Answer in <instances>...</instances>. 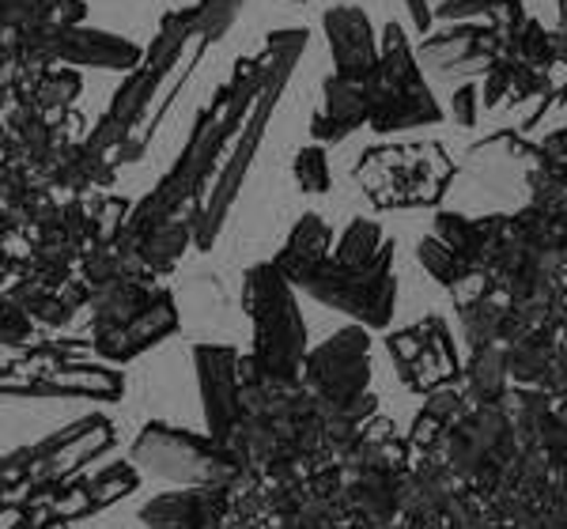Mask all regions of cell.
<instances>
[{"instance_id":"6da1fadb","label":"cell","mask_w":567,"mask_h":529,"mask_svg":"<svg viewBox=\"0 0 567 529\" xmlns=\"http://www.w3.org/2000/svg\"><path fill=\"white\" fill-rule=\"evenodd\" d=\"M265 84V61L258 58H239L235 61V72L227 84L216 87V95L208 98L197 111L194 125H189V136L182 144L178 159L171 163V170L159 178V186L152 189L148 197L130 212L125 220V235H144L152 227H159L163 220H175V216L197 212L200 200L208 194V181H213L219 155H224L227 144L235 141V133L243 129L246 114H250L254 98Z\"/></svg>"},{"instance_id":"7a4b0ae2","label":"cell","mask_w":567,"mask_h":529,"mask_svg":"<svg viewBox=\"0 0 567 529\" xmlns=\"http://www.w3.org/2000/svg\"><path fill=\"white\" fill-rule=\"evenodd\" d=\"M307 50V31L303 27H288V31H272L265 39V50H261V61H265V84L254 98L250 114H246L243 129L235 133L231 141V152L227 159L216 167L213 181H208V194L200 200L197 208V224H194V246L197 250H213L219 231L227 224V212L235 208V200L243 194V181L250 178V167L261 152V141L269 133V122H272V111L284 98V87H288L291 72H296L299 58Z\"/></svg>"},{"instance_id":"3957f363","label":"cell","mask_w":567,"mask_h":529,"mask_svg":"<svg viewBox=\"0 0 567 529\" xmlns=\"http://www.w3.org/2000/svg\"><path fill=\"white\" fill-rule=\"evenodd\" d=\"M189 39H194V8H175V12L163 15L159 31H155V39L144 45L136 69L125 72L122 87H117L114 98H110L103 122H99L84 141V152L106 159L125 136L141 129L144 117H148V111L155 106V91L175 76V69L182 65V58H186Z\"/></svg>"},{"instance_id":"277c9868","label":"cell","mask_w":567,"mask_h":529,"mask_svg":"<svg viewBox=\"0 0 567 529\" xmlns=\"http://www.w3.org/2000/svg\"><path fill=\"white\" fill-rule=\"evenodd\" d=\"M243 310L254 322L250 363L269 378L296 382L307 360V325L296 303V288L272 261L246 269Z\"/></svg>"},{"instance_id":"5b68a950","label":"cell","mask_w":567,"mask_h":529,"mask_svg":"<svg viewBox=\"0 0 567 529\" xmlns=\"http://www.w3.org/2000/svg\"><path fill=\"white\" fill-rule=\"evenodd\" d=\"M363 91H368V125L374 133H401L443 122V106L435 103L401 23H390L382 31L379 65L363 80Z\"/></svg>"},{"instance_id":"8992f818","label":"cell","mask_w":567,"mask_h":529,"mask_svg":"<svg viewBox=\"0 0 567 529\" xmlns=\"http://www.w3.org/2000/svg\"><path fill=\"white\" fill-rule=\"evenodd\" d=\"M291 288H303L322 307L355 318L363 330H386L393 318V303H398L393 242H386L363 264H344L333 253H326L322 261H315L299 277H291Z\"/></svg>"},{"instance_id":"52a82bcc","label":"cell","mask_w":567,"mask_h":529,"mask_svg":"<svg viewBox=\"0 0 567 529\" xmlns=\"http://www.w3.org/2000/svg\"><path fill=\"white\" fill-rule=\"evenodd\" d=\"M355 178L379 208H427L451 186L454 159L443 144H382L363 152Z\"/></svg>"},{"instance_id":"ba28073f","label":"cell","mask_w":567,"mask_h":529,"mask_svg":"<svg viewBox=\"0 0 567 529\" xmlns=\"http://www.w3.org/2000/svg\"><path fill=\"white\" fill-rule=\"evenodd\" d=\"M307 394H315V405L329 416V424L355 427L374 408L371 386V336L363 325L333 333L326 344L307 352L303 360Z\"/></svg>"},{"instance_id":"9c48e42d","label":"cell","mask_w":567,"mask_h":529,"mask_svg":"<svg viewBox=\"0 0 567 529\" xmlns=\"http://www.w3.org/2000/svg\"><path fill=\"white\" fill-rule=\"evenodd\" d=\"M133 461L136 469L155 473V477L178 480V485H197V488H216L231 485L239 465L219 450V443L208 435H189L167 424H148L141 432V439L133 443Z\"/></svg>"},{"instance_id":"30bf717a","label":"cell","mask_w":567,"mask_h":529,"mask_svg":"<svg viewBox=\"0 0 567 529\" xmlns=\"http://www.w3.org/2000/svg\"><path fill=\"white\" fill-rule=\"evenodd\" d=\"M390 352L398 360L401 382L420 394L458 375V355H454V341L443 318H424L413 330L390 333Z\"/></svg>"},{"instance_id":"8fae6325","label":"cell","mask_w":567,"mask_h":529,"mask_svg":"<svg viewBox=\"0 0 567 529\" xmlns=\"http://www.w3.org/2000/svg\"><path fill=\"white\" fill-rule=\"evenodd\" d=\"M197 386L200 401H205V424L208 435L227 446L243 419V397H239V352L227 344H197Z\"/></svg>"},{"instance_id":"7c38bea8","label":"cell","mask_w":567,"mask_h":529,"mask_svg":"<svg viewBox=\"0 0 567 529\" xmlns=\"http://www.w3.org/2000/svg\"><path fill=\"white\" fill-rule=\"evenodd\" d=\"M39 58L45 61H65V65H87V69H106V72H130L141 61V45L122 39L110 31H91V27H50L39 31L34 42Z\"/></svg>"},{"instance_id":"4fadbf2b","label":"cell","mask_w":567,"mask_h":529,"mask_svg":"<svg viewBox=\"0 0 567 529\" xmlns=\"http://www.w3.org/2000/svg\"><path fill=\"white\" fill-rule=\"evenodd\" d=\"M110 443H114V424L106 416H84L45 435L42 443L27 446V473L34 480H61L87 465L99 450H106Z\"/></svg>"},{"instance_id":"5bb4252c","label":"cell","mask_w":567,"mask_h":529,"mask_svg":"<svg viewBox=\"0 0 567 529\" xmlns=\"http://www.w3.org/2000/svg\"><path fill=\"white\" fill-rule=\"evenodd\" d=\"M416 65L432 69L435 76H458V72H484L496 58L492 23H451L443 31H427L416 45Z\"/></svg>"},{"instance_id":"9a60e30c","label":"cell","mask_w":567,"mask_h":529,"mask_svg":"<svg viewBox=\"0 0 567 529\" xmlns=\"http://www.w3.org/2000/svg\"><path fill=\"white\" fill-rule=\"evenodd\" d=\"M322 31L329 42L333 72L344 80H368L371 69L379 65V42H374L371 15L360 4H337L326 8Z\"/></svg>"},{"instance_id":"2e32d148","label":"cell","mask_w":567,"mask_h":529,"mask_svg":"<svg viewBox=\"0 0 567 529\" xmlns=\"http://www.w3.org/2000/svg\"><path fill=\"white\" fill-rule=\"evenodd\" d=\"M175 330H178L175 299H171V291H163V295L155 299L148 310H141V314L130 318V322L95 330V341H91V349H95L110 363H125V360H133V355L148 352L152 344L167 341V336L175 333Z\"/></svg>"},{"instance_id":"e0dca14e","label":"cell","mask_w":567,"mask_h":529,"mask_svg":"<svg viewBox=\"0 0 567 529\" xmlns=\"http://www.w3.org/2000/svg\"><path fill=\"white\" fill-rule=\"evenodd\" d=\"M360 125H368V91L363 80L326 76L322 80V103L310 114V136L315 144H337L352 136Z\"/></svg>"},{"instance_id":"ac0fdd59","label":"cell","mask_w":567,"mask_h":529,"mask_svg":"<svg viewBox=\"0 0 567 529\" xmlns=\"http://www.w3.org/2000/svg\"><path fill=\"white\" fill-rule=\"evenodd\" d=\"M144 526L152 529H200L213 518V504H208V491H167V496H155L148 507L141 510Z\"/></svg>"},{"instance_id":"d6986e66","label":"cell","mask_w":567,"mask_h":529,"mask_svg":"<svg viewBox=\"0 0 567 529\" xmlns=\"http://www.w3.org/2000/svg\"><path fill=\"white\" fill-rule=\"evenodd\" d=\"M329 242H333V231H329V224L322 220L318 212H307L303 220L291 227L288 242H284V250L277 253V269L284 277H299L303 269H310L315 261H322L329 253Z\"/></svg>"},{"instance_id":"ffe728a7","label":"cell","mask_w":567,"mask_h":529,"mask_svg":"<svg viewBox=\"0 0 567 529\" xmlns=\"http://www.w3.org/2000/svg\"><path fill=\"white\" fill-rule=\"evenodd\" d=\"M507 355V375H515L518 382H537L548 371V363L556 360L553 349V333L534 325V330H518L511 336V349L503 352Z\"/></svg>"},{"instance_id":"44dd1931","label":"cell","mask_w":567,"mask_h":529,"mask_svg":"<svg viewBox=\"0 0 567 529\" xmlns=\"http://www.w3.org/2000/svg\"><path fill=\"white\" fill-rule=\"evenodd\" d=\"M470 375V394L481 401H496L507 386V355H503L496 344H481L473 349V363L465 367Z\"/></svg>"},{"instance_id":"7402d4cb","label":"cell","mask_w":567,"mask_h":529,"mask_svg":"<svg viewBox=\"0 0 567 529\" xmlns=\"http://www.w3.org/2000/svg\"><path fill=\"white\" fill-rule=\"evenodd\" d=\"M133 488H136V465H130V461L106 465V469L99 473L95 480H84V507H80V515H87V510H95V507L114 504V499L130 496Z\"/></svg>"},{"instance_id":"603a6c76","label":"cell","mask_w":567,"mask_h":529,"mask_svg":"<svg viewBox=\"0 0 567 529\" xmlns=\"http://www.w3.org/2000/svg\"><path fill=\"white\" fill-rule=\"evenodd\" d=\"M386 242H390L386 231H382L374 220H368V216H360V220H352L349 227H344L333 258L344 261V264H363V261H371Z\"/></svg>"},{"instance_id":"cb8c5ba5","label":"cell","mask_w":567,"mask_h":529,"mask_svg":"<svg viewBox=\"0 0 567 529\" xmlns=\"http://www.w3.org/2000/svg\"><path fill=\"white\" fill-rule=\"evenodd\" d=\"M246 0H197L194 4V39L200 42H219L243 15Z\"/></svg>"},{"instance_id":"d4e9b609","label":"cell","mask_w":567,"mask_h":529,"mask_svg":"<svg viewBox=\"0 0 567 529\" xmlns=\"http://www.w3.org/2000/svg\"><path fill=\"white\" fill-rule=\"evenodd\" d=\"M420 264H424V269L432 272L439 284H446V288H462L465 280L473 277L470 264H465L462 258H454V253L446 250V246L439 242L435 235H424V239H420Z\"/></svg>"},{"instance_id":"484cf974","label":"cell","mask_w":567,"mask_h":529,"mask_svg":"<svg viewBox=\"0 0 567 529\" xmlns=\"http://www.w3.org/2000/svg\"><path fill=\"white\" fill-rule=\"evenodd\" d=\"M291 175H296L299 189L303 194H329L333 186V175H329V155L322 144H307V148L296 152V163H291Z\"/></svg>"},{"instance_id":"4316f807","label":"cell","mask_w":567,"mask_h":529,"mask_svg":"<svg viewBox=\"0 0 567 529\" xmlns=\"http://www.w3.org/2000/svg\"><path fill=\"white\" fill-rule=\"evenodd\" d=\"M432 12H435V20H443V23L473 20V15H488V20H499V15L523 12V0H439Z\"/></svg>"},{"instance_id":"83f0119b","label":"cell","mask_w":567,"mask_h":529,"mask_svg":"<svg viewBox=\"0 0 567 529\" xmlns=\"http://www.w3.org/2000/svg\"><path fill=\"white\" fill-rule=\"evenodd\" d=\"M34 336V318L27 314L20 299H0V344L20 349Z\"/></svg>"},{"instance_id":"f1b7e54d","label":"cell","mask_w":567,"mask_h":529,"mask_svg":"<svg viewBox=\"0 0 567 529\" xmlns=\"http://www.w3.org/2000/svg\"><path fill=\"white\" fill-rule=\"evenodd\" d=\"M451 106H454V122H458L462 129H473V125H477V106H481V91L473 87V84H462L458 91H454Z\"/></svg>"},{"instance_id":"f546056e","label":"cell","mask_w":567,"mask_h":529,"mask_svg":"<svg viewBox=\"0 0 567 529\" xmlns=\"http://www.w3.org/2000/svg\"><path fill=\"white\" fill-rule=\"evenodd\" d=\"M405 8H409V15H413V31H420V34L432 31L435 12H432V4H427V0H405Z\"/></svg>"},{"instance_id":"4dcf8cb0","label":"cell","mask_w":567,"mask_h":529,"mask_svg":"<svg viewBox=\"0 0 567 529\" xmlns=\"http://www.w3.org/2000/svg\"><path fill=\"white\" fill-rule=\"evenodd\" d=\"M553 50H556V58H560L564 65H567V12H564L560 27H556V31H553Z\"/></svg>"},{"instance_id":"1f68e13d","label":"cell","mask_w":567,"mask_h":529,"mask_svg":"<svg viewBox=\"0 0 567 529\" xmlns=\"http://www.w3.org/2000/svg\"><path fill=\"white\" fill-rule=\"evenodd\" d=\"M556 4H560V12H567V0H556Z\"/></svg>"},{"instance_id":"d6a6232c","label":"cell","mask_w":567,"mask_h":529,"mask_svg":"<svg viewBox=\"0 0 567 529\" xmlns=\"http://www.w3.org/2000/svg\"><path fill=\"white\" fill-rule=\"evenodd\" d=\"M296 4H307V0H296Z\"/></svg>"}]
</instances>
